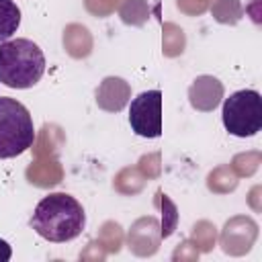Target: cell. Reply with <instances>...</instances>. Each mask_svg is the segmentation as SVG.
<instances>
[{"label": "cell", "instance_id": "1", "mask_svg": "<svg viewBox=\"0 0 262 262\" xmlns=\"http://www.w3.org/2000/svg\"><path fill=\"white\" fill-rule=\"evenodd\" d=\"M31 227L47 242H70L84 231L86 213L72 194L51 192L37 203L31 215Z\"/></svg>", "mask_w": 262, "mask_h": 262}, {"label": "cell", "instance_id": "2", "mask_svg": "<svg viewBox=\"0 0 262 262\" xmlns=\"http://www.w3.org/2000/svg\"><path fill=\"white\" fill-rule=\"evenodd\" d=\"M45 74V55L31 39H8L0 43V82L8 88L25 90L35 86Z\"/></svg>", "mask_w": 262, "mask_h": 262}, {"label": "cell", "instance_id": "3", "mask_svg": "<svg viewBox=\"0 0 262 262\" xmlns=\"http://www.w3.org/2000/svg\"><path fill=\"white\" fill-rule=\"evenodd\" d=\"M35 125L29 108L10 96H0V160L16 158L33 147Z\"/></svg>", "mask_w": 262, "mask_h": 262}, {"label": "cell", "instance_id": "4", "mask_svg": "<svg viewBox=\"0 0 262 262\" xmlns=\"http://www.w3.org/2000/svg\"><path fill=\"white\" fill-rule=\"evenodd\" d=\"M223 127L235 137H252L262 129V98L256 90L246 88L229 94L221 111Z\"/></svg>", "mask_w": 262, "mask_h": 262}, {"label": "cell", "instance_id": "5", "mask_svg": "<svg viewBox=\"0 0 262 262\" xmlns=\"http://www.w3.org/2000/svg\"><path fill=\"white\" fill-rule=\"evenodd\" d=\"M129 125L135 135L156 139L162 135V92L158 88L137 94L129 104Z\"/></svg>", "mask_w": 262, "mask_h": 262}, {"label": "cell", "instance_id": "6", "mask_svg": "<svg viewBox=\"0 0 262 262\" xmlns=\"http://www.w3.org/2000/svg\"><path fill=\"white\" fill-rule=\"evenodd\" d=\"M20 25V8L12 0H0V43L8 41Z\"/></svg>", "mask_w": 262, "mask_h": 262}, {"label": "cell", "instance_id": "7", "mask_svg": "<svg viewBox=\"0 0 262 262\" xmlns=\"http://www.w3.org/2000/svg\"><path fill=\"white\" fill-rule=\"evenodd\" d=\"M221 92L223 90H205V84H203V76L194 80V84L190 86V104L194 108H201V111H211L217 106L219 98H221Z\"/></svg>", "mask_w": 262, "mask_h": 262}, {"label": "cell", "instance_id": "8", "mask_svg": "<svg viewBox=\"0 0 262 262\" xmlns=\"http://www.w3.org/2000/svg\"><path fill=\"white\" fill-rule=\"evenodd\" d=\"M8 258H10V246L4 239H0V262H4Z\"/></svg>", "mask_w": 262, "mask_h": 262}]
</instances>
